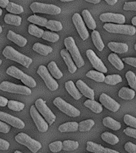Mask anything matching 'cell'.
I'll return each mask as SVG.
<instances>
[{
    "label": "cell",
    "instance_id": "cell-35",
    "mask_svg": "<svg viewBox=\"0 0 136 153\" xmlns=\"http://www.w3.org/2000/svg\"><path fill=\"white\" fill-rule=\"evenodd\" d=\"M6 8H7V11L11 13V14H19L24 12L23 7L20 6V5L14 3V2H9V4L7 5V7Z\"/></svg>",
    "mask_w": 136,
    "mask_h": 153
},
{
    "label": "cell",
    "instance_id": "cell-15",
    "mask_svg": "<svg viewBox=\"0 0 136 153\" xmlns=\"http://www.w3.org/2000/svg\"><path fill=\"white\" fill-rule=\"evenodd\" d=\"M100 19L103 22H115L117 24H123L126 21L125 16L121 14L103 13L100 15Z\"/></svg>",
    "mask_w": 136,
    "mask_h": 153
},
{
    "label": "cell",
    "instance_id": "cell-50",
    "mask_svg": "<svg viewBox=\"0 0 136 153\" xmlns=\"http://www.w3.org/2000/svg\"><path fill=\"white\" fill-rule=\"evenodd\" d=\"M123 62H125L126 64H128L129 65H131V66H134L136 68L135 57H124L123 59Z\"/></svg>",
    "mask_w": 136,
    "mask_h": 153
},
{
    "label": "cell",
    "instance_id": "cell-63",
    "mask_svg": "<svg viewBox=\"0 0 136 153\" xmlns=\"http://www.w3.org/2000/svg\"><path fill=\"white\" fill-rule=\"evenodd\" d=\"M1 64H2V60L0 59V65H1Z\"/></svg>",
    "mask_w": 136,
    "mask_h": 153
},
{
    "label": "cell",
    "instance_id": "cell-17",
    "mask_svg": "<svg viewBox=\"0 0 136 153\" xmlns=\"http://www.w3.org/2000/svg\"><path fill=\"white\" fill-rule=\"evenodd\" d=\"M76 85L77 88L84 97L89 98L91 100H94V98H95L94 91H93V89L89 88L82 80H78V81H76Z\"/></svg>",
    "mask_w": 136,
    "mask_h": 153
},
{
    "label": "cell",
    "instance_id": "cell-59",
    "mask_svg": "<svg viewBox=\"0 0 136 153\" xmlns=\"http://www.w3.org/2000/svg\"><path fill=\"white\" fill-rule=\"evenodd\" d=\"M61 2H72V1H74V0H60Z\"/></svg>",
    "mask_w": 136,
    "mask_h": 153
},
{
    "label": "cell",
    "instance_id": "cell-25",
    "mask_svg": "<svg viewBox=\"0 0 136 153\" xmlns=\"http://www.w3.org/2000/svg\"><path fill=\"white\" fill-rule=\"evenodd\" d=\"M92 38L93 44L95 45V48L99 51H102L104 49V43L103 42L102 38L100 37V33L97 30H94L92 32Z\"/></svg>",
    "mask_w": 136,
    "mask_h": 153
},
{
    "label": "cell",
    "instance_id": "cell-42",
    "mask_svg": "<svg viewBox=\"0 0 136 153\" xmlns=\"http://www.w3.org/2000/svg\"><path fill=\"white\" fill-rule=\"evenodd\" d=\"M41 38L44 40L49 41L51 42H56L60 39V36L56 33H52V32H50V31H45Z\"/></svg>",
    "mask_w": 136,
    "mask_h": 153
},
{
    "label": "cell",
    "instance_id": "cell-5",
    "mask_svg": "<svg viewBox=\"0 0 136 153\" xmlns=\"http://www.w3.org/2000/svg\"><path fill=\"white\" fill-rule=\"evenodd\" d=\"M30 9L33 13H41L47 14H59L61 9L52 4H45L41 2H34L30 5Z\"/></svg>",
    "mask_w": 136,
    "mask_h": 153
},
{
    "label": "cell",
    "instance_id": "cell-10",
    "mask_svg": "<svg viewBox=\"0 0 136 153\" xmlns=\"http://www.w3.org/2000/svg\"><path fill=\"white\" fill-rule=\"evenodd\" d=\"M38 75L43 79V81H45V85L50 90L55 91L57 90L59 85L57 81H55L54 78L50 74L49 69L45 66V65H40L38 69Z\"/></svg>",
    "mask_w": 136,
    "mask_h": 153
},
{
    "label": "cell",
    "instance_id": "cell-55",
    "mask_svg": "<svg viewBox=\"0 0 136 153\" xmlns=\"http://www.w3.org/2000/svg\"><path fill=\"white\" fill-rule=\"evenodd\" d=\"M102 153H119V152H117V151L110 149V148H104V149H103V151L102 152Z\"/></svg>",
    "mask_w": 136,
    "mask_h": 153
},
{
    "label": "cell",
    "instance_id": "cell-32",
    "mask_svg": "<svg viewBox=\"0 0 136 153\" xmlns=\"http://www.w3.org/2000/svg\"><path fill=\"white\" fill-rule=\"evenodd\" d=\"M101 138L106 143H110L112 145L116 144V143H119V139L115 135L111 133V132H108V131H104L103 133L101 134Z\"/></svg>",
    "mask_w": 136,
    "mask_h": 153
},
{
    "label": "cell",
    "instance_id": "cell-14",
    "mask_svg": "<svg viewBox=\"0 0 136 153\" xmlns=\"http://www.w3.org/2000/svg\"><path fill=\"white\" fill-rule=\"evenodd\" d=\"M0 120L10 124L14 128L22 129L25 128V123L21 120L18 119V117H13L11 115L6 113V112L0 111Z\"/></svg>",
    "mask_w": 136,
    "mask_h": 153
},
{
    "label": "cell",
    "instance_id": "cell-44",
    "mask_svg": "<svg viewBox=\"0 0 136 153\" xmlns=\"http://www.w3.org/2000/svg\"><path fill=\"white\" fill-rule=\"evenodd\" d=\"M28 32L31 35L35 36L37 38H41L45 31L41 29L38 28V26H34V25H30L28 28Z\"/></svg>",
    "mask_w": 136,
    "mask_h": 153
},
{
    "label": "cell",
    "instance_id": "cell-33",
    "mask_svg": "<svg viewBox=\"0 0 136 153\" xmlns=\"http://www.w3.org/2000/svg\"><path fill=\"white\" fill-rule=\"evenodd\" d=\"M86 76H88V78H91L98 82H104L105 76L103 73L101 72L95 71V70H90L86 74Z\"/></svg>",
    "mask_w": 136,
    "mask_h": 153
},
{
    "label": "cell",
    "instance_id": "cell-31",
    "mask_svg": "<svg viewBox=\"0 0 136 153\" xmlns=\"http://www.w3.org/2000/svg\"><path fill=\"white\" fill-rule=\"evenodd\" d=\"M4 21L7 24L9 25H13V26H20L21 23V18L14 15L12 14H7L5 15Z\"/></svg>",
    "mask_w": 136,
    "mask_h": 153
},
{
    "label": "cell",
    "instance_id": "cell-51",
    "mask_svg": "<svg viewBox=\"0 0 136 153\" xmlns=\"http://www.w3.org/2000/svg\"><path fill=\"white\" fill-rule=\"evenodd\" d=\"M10 128L9 125H7L5 122L0 120V132H2V133H8L10 131Z\"/></svg>",
    "mask_w": 136,
    "mask_h": 153
},
{
    "label": "cell",
    "instance_id": "cell-23",
    "mask_svg": "<svg viewBox=\"0 0 136 153\" xmlns=\"http://www.w3.org/2000/svg\"><path fill=\"white\" fill-rule=\"evenodd\" d=\"M79 124L77 122H67L60 125L58 129L61 132H72L78 130Z\"/></svg>",
    "mask_w": 136,
    "mask_h": 153
},
{
    "label": "cell",
    "instance_id": "cell-47",
    "mask_svg": "<svg viewBox=\"0 0 136 153\" xmlns=\"http://www.w3.org/2000/svg\"><path fill=\"white\" fill-rule=\"evenodd\" d=\"M125 150L129 153H136V145L131 142H127L124 146Z\"/></svg>",
    "mask_w": 136,
    "mask_h": 153
},
{
    "label": "cell",
    "instance_id": "cell-21",
    "mask_svg": "<svg viewBox=\"0 0 136 153\" xmlns=\"http://www.w3.org/2000/svg\"><path fill=\"white\" fill-rule=\"evenodd\" d=\"M65 88H66V90L68 91V93H69L75 100H79V99H81V97H82V94H81V93L79 92L78 89L76 88V85H74L73 81H67L66 83H65Z\"/></svg>",
    "mask_w": 136,
    "mask_h": 153
},
{
    "label": "cell",
    "instance_id": "cell-9",
    "mask_svg": "<svg viewBox=\"0 0 136 153\" xmlns=\"http://www.w3.org/2000/svg\"><path fill=\"white\" fill-rule=\"evenodd\" d=\"M35 106L37 108V109L38 110V112L42 115L44 119L47 121L48 124H50V125L53 124V122L56 120V116L50 110V108L46 105L45 100H43L42 99L39 98V99H38L35 101Z\"/></svg>",
    "mask_w": 136,
    "mask_h": 153
},
{
    "label": "cell",
    "instance_id": "cell-24",
    "mask_svg": "<svg viewBox=\"0 0 136 153\" xmlns=\"http://www.w3.org/2000/svg\"><path fill=\"white\" fill-rule=\"evenodd\" d=\"M33 50L38 53H40L41 55L47 56L48 54H50V53L52 52V48L49 46V45H45L41 44V43L37 42L33 45Z\"/></svg>",
    "mask_w": 136,
    "mask_h": 153
},
{
    "label": "cell",
    "instance_id": "cell-8",
    "mask_svg": "<svg viewBox=\"0 0 136 153\" xmlns=\"http://www.w3.org/2000/svg\"><path fill=\"white\" fill-rule=\"evenodd\" d=\"M53 104L55 106H57L61 112L65 113L66 115L72 117H79L81 115V112L80 110L72 106V105L67 103L66 101H64L62 98L57 97L55 98L53 100Z\"/></svg>",
    "mask_w": 136,
    "mask_h": 153
},
{
    "label": "cell",
    "instance_id": "cell-18",
    "mask_svg": "<svg viewBox=\"0 0 136 153\" xmlns=\"http://www.w3.org/2000/svg\"><path fill=\"white\" fill-rule=\"evenodd\" d=\"M61 57H63V59H64V62H65V64L67 65L69 71L70 72L71 74H74V73L76 71L77 67H76V64H75V62H74L73 59H72V57H71V55H70L69 51L64 49V50H62L61 51Z\"/></svg>",
    "mask_w": 136,
    "mask_h": 153
},
{
    "label": "cell",
    "instance_id": "cell-19",
    "mask_svg": "<svg viewBox=\"0 0 136 153\" xmlns=\"http://www.w3.org/2000/svg\"><path fill=\"white\" fill-rule=\"evenodd\" d=\"M7 38L9 40L12 41L13 42H14L16 45H18L20 47H23L26 45L27 43V40L26 38H25L22 36L19 35L18 33H14L12 30H10L7 33Z\"/></svg>",
    "mask_w": 136,
    "mask_h": 153
},
{
    "label": "cell",
    "instance_id": "cell-28",
    "mask_svg": "<svg viewBox=\"0 0 136 153\" xmlns=\"http://www.w3.org/2000/svg\"><path fill=\"white\" fill-rule=\"evenodd\" d=\"M108 61L114 67H115L118 70H122L124 69L123 62L117 56L115 53H111L108 56Z\"/></svg>",
    "mask_w": 136,
    "mask_h": 153
},
{
    "label": "cell",
    "instance_id": "cell-52",
    "mask_svg": "<svg viewBox=\"0 0 136 153\" xmlns=\"http://www.w3.org/2000/svg\"><path fill=\"white\" fill-rule=\"evenodd\" d=\"M10 148V143L8 141L0 139V150H7Z\"/></svg>",
    "mask_w": 136,
    "mask_h": 153
},
{
    "label": "cell",
    "instance_id": "cell-40",
    "mask_svg": "<svg viewBox=\"0 0 136 153\" xmlns=\"http://www.w3.org/2000/svg\"><path fill=\"white\" fill-rule=\"evenodd\" d=\"M45 27L52 31H60L61 30L62 28H63L61 22L59 21H55V20L48 21L46 25H45Z\"/></svg>",
    "mask_w": 136,
    "mask_h": 153
},
{
    "label": "cell",
    "instance_id": "cell-61",
    "mask_svg": "<svg viewBox=\"0 0 136 153\" xmlns=\"http://www.w3.org/2000/svg\"><path fill=\"white\" fill-rule=\"evenodd\" d=\"M2 9L0 8V16L2 15Z\"/></svg>",
    "mask_w": 136,
    "mask_h": 153
},
{
    "label": "cell",
    "instance_id": "cell-2",
    "mask_svg": "<svg viewBox=\"0 0 136 153\" xmlns=\"http://www.w3.org/2000/svg\"><path fill=\"white\" fill-rule=\"evenodd\" d=\"M64 43V45L66 46V50L69 51L71 57H72L76 67L81 68V67L84 66V65L85 63H84V61L83 57L81 56L78 47L76 46L75 41L72 38V37H68V38H65Z\"/></svg>",
    "mask_w": 136,
    "mask_h": 153
},
{
    "label": "cell",
    "instance_id": "cell-56",
    "mask_svg": "<svg viewBox=\"0 0 136 153\" xmlns=\"http://www.w3.org/2000/svg\"><path fill=\"white\" fill-rule=\"evenodd\" d=\"M105 1H106V2H107V4H109V5H111V6H112V5L116 4L117 1H118V0H105Z\"/></svg>",
    "mask_w": 136,
    "mask_h": 153
},
{
    "label": "cell",
    "instance_id": "cell-30",
    "mask_svg": "<svg viewBox=\"0 0 136 153\" xmlns=\"http://www.w3.org/2000/svg\"><path fill=\"white\" fill-rule=\"evenodd\" d=\"M48 69L50 71V74L52 75L54 78L56 79H61L63 76V74L62 72L59 69V68L57 67V64L55 63V62H51L48 65Z\"/></svg>",
    "mask_w": 136,
    "mask_h": 153
},
{
    "label": "cell",
    "instance_id": "cell-29",
    "mask_svg": "<svg viewBox=\"0 0 136 153\" xmlns=\"http://www.w3.org/2000/svg\"><path fill=\"white\" fill-rule=\"evenodd\" d=\"M135 96V91L134 89L123 87L119 92V97L124 100H132Z\"/></svg>",
    "mask_w": 136,
    "mask_h": 153
},
{
    "label": "cell",
    "instance_id": "cell-7",
    "mask_svg": "<svg viewBox=\"0 0 136 153\" xmlns=\"http://www.w3.org/2000/svg\"><path fill=\"white\" fill-rule=\"evenodd\" d=\"M0 89L8 93H18V94H22V95H30L31 89L28 87L23 85H19L16 84L11 83L9 81H2L0 84Z\"/></svg>",
    "mask_w": 136,
    "mask_h": 153
},
{
    "label": "cell",
    "instance_id": "cell-49",
    "mask_svg": "<svg viewBox=\"0 0 136 153\" xmlns=\"http://www.w3.org/2000/svg\"><path fill=\"white\" fill-rule=\"evenodd\" d=\"M123 132L126 136H131L132 138L136 139V128H126L124 129Z\"/></svg>",
    "mask_w": 136,
    "mask_h": 153
},
{
    "label": "cell",
    "instance_id": "cell-27",
    "mask_svg": "<svg viewBox=\"0 0 136 153\" xmlns=\"http://www.w3.org/2000/svg\"><path fill=\"white\" fill-rule=\"evenodd\" d=\"M103 124L107 128H109L115 130V131H117V130H119L121 128V124L109 117H105L104 119L103 120Z\"/></svg>",
    "mask_w": 136,
    "mask_h": 153
},
{
    "label": "cell",
    "instance_id": "cell-3",
    "mask_svg": "<svg viewBox=\"0 0 136 153\" xmlns=\"http://www.w3.org/2000/svg\"><path fill=\"white\" fill-rule=\"evenodd\" d=\"M7 74L10 76H13L14 78L19 79L22 81V83H24L26 85H27L30 88H34L37 85L35 80L31 77L29 75L26 74L25 73L18 69L15 66H10L7 69Z\"/></svg>",
    "mask_w": 136,
    "mask_h": 153
},
{
    "label": "cell",
    "instance_id": "cell-41",
    "mask_svg": "<svg viewBox=\"0 0 136 153\" xmlns=\"http://www.w3.org/2000/svg\"><path fill=\"white\" fill-rule=\"evenodd\" d=\"M7 106L10 109L13 110V111H17V112L21 111L25 108V105L23 103L16 101V100H9Z\"/></svg>",
    "mask_w": 136,
    "mask_h": 153
},
{
    "label": "cell",
    "instance_id": "cell-34",
    "mask_svg": "<svg viewBox=\"0 0 136 153\" xmlns=\"http://www.w3.org/2000/svg\"><path fill=\"white\" fill-rule=\"evenodd\" d=\"M87 151L90 152L92 153H102V152L104 149V147H103L100 144L95 143L92 141H88L87 142Z\"/></svg>",
    "mask_w": 136,
    "mask_h": 153
},
{
    "label": "cell",
    "instance_id": "cell-54",
    "mask_svg": "<svg viewBox=\"0 0 136 153\" xmlns=\"http://www.w3.org/2000/svg\"><path fill=\"white\" fill-rule=\"evenodd\" d=\"M9 0H0V7L6 8L7 5L9 4Z\"/></svg>",
    "mask_w": 136,
    "mask_h": 153
},
{
    "label": "cell",
    "instance_id": "cell-37",
    "mask_svg": "<svg viewBox=\"0 0 136 153\" xmlns=\"http://www.w3.org/2000/svg\"><path fill=\"white\" fill-rule=\"evenodd\" d=\"M123 81V79L119 74H113V75H108V76H105L104 83L107 84V85H115L117 84L120 83Z\"/></svg>",
    "mask_w": 136,
    "mask_h": 153
},
{
    "label": "cell",
    "instance_id": "cell-48",
    "mask_svg": "<svg viewBox=\"0 0 136 153\" xmlns=\"http://www.w3.org/2000/svg\"><path fill=\"white\" fill-rule=\"evenodd\" d=\"M124 10H135L136 11V2H126L123 5Z\"/></svg>",
    "mask_w": 136,
    "mask_h": 153
},
{
    "label": "cell",
    "instance_id": "cell-4",
    "mask_svg": "<svg viewBox=\"0 0 136 153\" xmlns=\"http://www.w3.org/2000/svg\"><path fill=\"white\" fill-rule=\"evenodd\" d=\"M105 30L112 33H121L126 35H135L136 29L134 26L123 25V24L107 23L103 26Z\"/></svg>",
    "mask_w": 136,
    "mask_h": 153
},
{
    "label": "cell",
    "instance_id": "cell-11",
    "mask_svg": "<svg viewBox=\"0 0 136 153\" xmlns=\"http://www.w3.org/2000/svg\"><path fill=\"white\" fill-rule=\"evenodd\" d=\"M30 115L32 119L33 120V121L35 123L36 126L38 128V131H40L41 132H45V131H47L48 128H49V124L41 116L39 112H38V110L37 109V108L34 105L31 106Z\"/></svg>",
    "mask_w": 136,
    "mask_h": 153
},
{
    "label": "cell",
    "instance_id": "cell-13",
    "mask_svg": "<svg viewBox=\"0 0 136 153\" xmlns=\"http://www.w3.org/2000/svg\"><path fill=\"white\" fill-rule=\"evenodd\" d=\"M86 55L88 57V60L90 61V62L92 65V66L95 68L96 70L99 72L106 74L107 72V67L105 66L104 64L103 63V62L96 56L95 52L92 50H88L86 51Z\"/></svg>",
    "mask_w": 136,
    "mask_h": 153
},
{
    "label": "cell",
    "instance_id": "cell-38",
    "mask_svg": "<svg viewBox=\"0 0 136 153\" xmlns=\"http://www.w3.org/2000/svg\"><path fill=\"white\" fill-rule=\"evenodd\" d=\"M95 125V122L93 120H83L79 124V131H88L92 129L93 126Z\"/></svg>",
    "mask_w": 136,
    "mask_h": 153
},
{
    "label": "cell",
    "instance_id": "cell-46",
    "mask_svg": "<svg viewBox=\"0 0 136 153\" xmlns=\"http://www.w3.org/2000/svg\"><path fill=\"white\" fill-rule=\"evenodd\" d=\"M50 149L52 152H58L62 150V142L61 141H55L50 144Z\"/></svg>",
    "mask_w": 136,
    "mask_h": 153
},
{
    "label": "cell",
    "instance_id": "cell-22",
    "mask_svg": "<svg viewBox=\"0 0 136 153\" xmlns=\"http://www.w3.org/2000/svg\"><path fill=\"white\" fill-rule=\"evenodd\" d=\"M82 17H83L84 22L86 24V26H88V27L90 30H95L96 27V23H95V20L93 19L92 14L88 10H84L82 11Z\"/></svg>",
    "mask_w": 136,
    "mask_h": 153
},
{
    "label": "cell",
    "instance_id": "cell-39",
    "mask_svg": "<svg viewBox=\"0 0 136 153\" xmlns=\"http://www.w3.org/2000/svg\"><path fill=\"white\" fill-rule=\"evenodd\" d=\"M79 143L74 140H64L62 142V149L64 151H73L77 149Z\"/></svg>",
    "mask_w": 136,
    "mask_h": 153
},
{
    "label": "cell",
    "instance_id": "cell-64",
    "mask_svg": "<svg viewBox=\"0 0 136 153\" xmlns=\"http://www.w3.org/2000/svg\"><path fill=\"white\" fill-rule=\"evenodd\" d=\"M135 50H136V44H135Z\"/></svg>",
    "mask_w": 136,
    "mask_h": 153
},
{
    "label": "cell",
    "instance_id": "cell-57",
    "mask_svg": "<svg viewBox=\"0 0 136 153\" xmlns=\"http://www.w3.org/2000/svg\"><path fill=\"white\" fill-rule=\"evenodd\" d=\"M85 1L88 2L93 3V4H98V3H100L101 0H85Z\"/></svg>",
    "mask_w": 136,
    "mask_h": 153
},
{
    "label": "cell",
    "instance_id": "cell-60",
    "mask_svg": "<svg viewBox=\"0 0 136 153\" xmlns=\"http://www.w3.org/2000/svg\"><path fill=\"white\" fill-rule=\"evenodd\" d=\"M2 26H0V33H2Z\"/></svg>",
    "mask_w": 136,
    "mask_h": 153
},
{
    "label": "cell",
    "instance_id": "cell-6",
    "mask_svg": "<svg viewBox=\"0 0 136 153\" xmlns=\"http://www.w3.org/2000/svg\"><path fill=\"white\" fill-rule=\"evenodd\" d=\"M15 140L18 143L27 147L33 153L38 152V151H39L41 148V143L40 142L33 140V139L31 138L30 136H29L28 135L25 133L18 134L15 136Z\"/></svg>",
    "mask_w": 136,
    "mask_h": 153
},
{
    "label": "cell",
    "instance_id": "cell-26",
    "mask_svg": "<svg viewBox=\"0 0 136 153\" xmlns=\"http://www.w3.org/2000/svg\"><path fill=\"white\" fill-rule=\"evenodd\" d=\"M84 106L88 108L89 109L92 110L95 113H100L103 111L102 105L98 103L97 101H95L94 100H91V99L86 100L84 102Z\"/></svg>",
    "mask_w": 136,
    "mask_h": 153
},
{
    "label": "cell",
    "instance_id": "cell-58",
    "mask_svg": "<svg viewBox=\"0 0 136 153\" xmlns=\"http://www.w3.org/2000/svg\"><path fill=\"white\" fill-rule=\"evenodd\" d=\"M131 23H132L133 26H136V16L134 17L133 19H132V20H131Z\"/></svg>",
    "mask_w": 136,
    "mask_h": 153
},
{
    "label": "cell",
    "instance_id": "cell-36",
    "mask_svg": "<svg viewBox=\"0 0 136 153\" xmlns=\"http://www.w3.org/2000/svg\"><path fill=\"white\" fill-rule=\"evenodd\" d=\"M29 22H30L33 24L38 25V26H45L46 23H47L48 20L45 18H42V17L38 16V15H31L27 19Z\"/></svg>",
    "mask_w": 136,
    "mask_h": 153
},
{
    "label": "cell",
    "instance_id": "cell-16",
    "mask_svg": "<svg viewBox=\"0 0 136 153\" xmlns=\"http://www.w3.org/2000/svg\"><path fill=\"white\" fill-rule=\"evenodd\" d=\"M100 102H101L103 106H104L106 108L111 110L112 112H117L120 108V105L119 103L105 93H102L100 97Z\"/></svg>",
    "mask_w": 136,
    "mask_h": 153
},
{
    "label": "cell",
    "instance_id": "cell-20",
    "mask_svg": "<svg viewBox=\"0 0 136 153\" xmlns=\"http://www.w3.org/2000/svg\"><path fill=\"white\" fill-rule=\"evenodd\" d=\"M107 46L110 50L117 53H123L128 51L129 46L126 45V43H120V42H109L107 44Z\"/></svg>",
    "mask_w": 136,
    "mask_h": 153
},
{
    "label": "cell",
    "instance_id": "cell-45",
    "mask_svg": "<svg viewBox=\"0 0 136 153\" xmlns=\"http://www.w3.org/2000/svg\"><path fill=\"white\" fill-rule=\"evenodd\" d=\"M123 120L126 125H128V126L132 127V128H136V118L135 117H132V116H131V115L126 114L123 117Z\"/></svg>",
    "mask_w": 136,
    "mask_h": 153
},
{
    "label": "cell",
    "instance_id": "cell-43",
    "mask_svg": "<svg viewBox=\"0 0 136 153\" xmlns=\"http://www.w3.org/2000/svg\"><path fill=\"white\" fill-rule=\"evenodd\" d=\"M126 78L130 87L133 88L135 91H136V76L135 73H133L132 71L126 72Z\"/></svg>",
    "mask_w": 136,
    "mask_h": 153
},
{
    "label": "cell",
    "instance_id": "cell-12",
    "mask_svg": "<svg viewBox=\"0 0 136 153\" xmlns=\"http://www.w3.org/2000/svg\"><path fill=\"white\" fill-rule=\"evenodd\" d=\"M72 22H73L74 26H76V30L78 32L79 35L81 38V39L82 40L88 39V37H89V33H88V30H87L84 19H82V17L78 13H75L73 14V16H72Z\"/></svg>",
    "mask_w": 136,
    "mask_h": 153
},
{
    "label": "cell",
    "instance_id": "cell-62",
    "mask_svg": "<svg viewBox=\"0 0 136 153\" xmlns=\"http://www.w3.org/2000/svg\"><path fill=\"white\" fill-rule=\"evenodd\" d=\"M14 153H22V152H19V151H15V152H14Z\"/></svg>",
    "mask_w": 136,
    "mask_h": 153
},
{
    "label": "cell",
    "instance_id": "cell-1",
    "mask_svg": "<svg viewBox=\"0 0 136 153\" xmlns=\"http://www.w3.org/2000/svg\"><path fill=\"white\" fill-rule=\"evenodd\" d=\"M2 54L7 59L13 60L14 62H18L21 65L25 66L26 68H28L33 62V60L31 59L30 57L19 53L18 51H17L15 49L10 45H7L4 48V50L2 51Z\"/></svg>",
    "mask_w": 136,
    "mask_h": 153
},
{
    "label": "cell",
    "instance_id": "cell-53",
    "mask_svg": "<svg viewBox=\"0 0 136 153\" xmlns=\"http://www.w3.org/2000/svg\"><path fill=\"white\" fill-rule=\"evenodd\" d=\"M8 101L9 100H7V98L0 96V107H5L8 104Z\"/></svg>",
    "mask_w": 136,
    "mask_h": 153
}]
</instances>
